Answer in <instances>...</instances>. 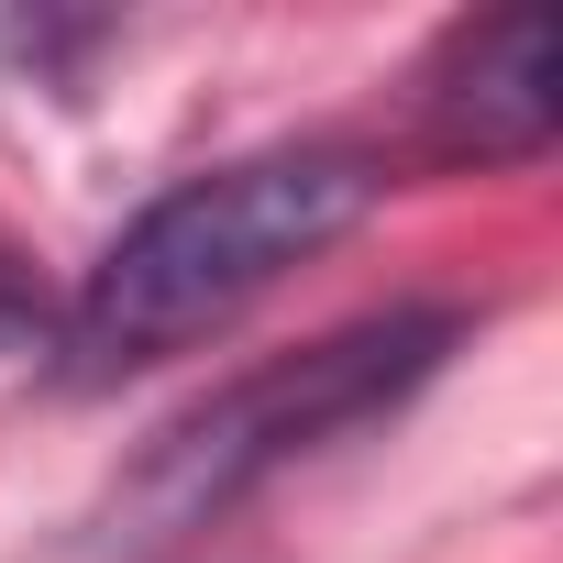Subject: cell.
I'll use <instances>...</instances> for the list:
<instances>
[{
  "label": "cell",
  "mask_w": 563,
  "mask_h": 563,
  "mask_svg": "<svg viewBox=\"0 0 563 563\" xmlns=\"http://www.w3.org/2000/svg\"><path fill=\"white\" fill-rule=\"evenodd\" d=\"M34 288H23V265H0V354H12V343H34Z\"/></svg>",
  "instance_id": "obj_4"
},
{
  "label": "cell",
  "mask_w": 563,
  "mask_h": 563,
  "mask_svg": "<svg viewBox=\"0 0 563 563\" xmlns=\"http://www.w3.org/2000/svg\"><path fill=\"white\" fill-rule=\"evenodd\" d=\"M376 188L387 177L354 144H265V155H232V166L166 188L78 276V299L56 321L67 376L111 387V376H144V365L188 354L199 332L254 310L276 276H299L310 254H332L376 210Z\"/></svg>",
  "instance_id": "obj_1"
},
{
  "label": "cell",
  "mask_w": 563,
  "mask_h": 563,
  "mask_svg": "<svg viewBox=\"0 0 563 563\" xmlns=\"http://www.w3.org/2000/svg\"><path fill=\"white\" fill-rule=\"evenodd\" d=\"M464 343V310L442 299H409V310H365L321 343H288L243 376H221L210 398H188L144 453L133 475L111 486V541L122 552H166L188 530H210L221 508H243L254 486H276L288 464L332 453L343 431L409 409Z\"/></svg>",
  "instance_id": "obj_2"
},
{
  "label": "cell",
  "mask_w": 563,
  "mask_h": 563,
  "mask_svg": "<svg viewBox=\"0 0 563 563\" xmlns=\"http://www.w3.org/2000/svg\"><path fill=\"white\" fill-rule=\"evenodd\" d=\"M420 122L442 155H475V166H530L552 144V23L541 12H497V23H464L431 78H420Z\"/></svg>",
  "instance_id": "obj_3"
}]
</instances>
